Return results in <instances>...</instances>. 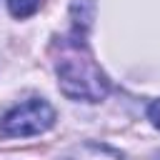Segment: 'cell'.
Instances as JSON below:
<instances>
[{
  "instance_id": "cell-4",
  "label": "cell",
  "mask_w": 160,
  "mask_h": 160,
  "mask_svg": "<svg viewBox=\"0 0 160 160\" xmlns=\"http://www.w3.org/2000/svg\"><path fill=\"white\" fill-rule=\"evenodd\" d=\"M8 8L12 18H30L40 8V0H8Z\"/></svg>"
},
{
  "instance_id": "cell-1",
  "label": "cell",
  "mask_w": 160,
  "mask_h": 160,
  "mask_svg": "<svg viewBox=\"0 0 160 160\" xmlns=\"http://www.w3.org/2000/svg\"><path fill=\"white\" fill-rule=\"evenodd\" d=\"M55 72H58L60 92L70 100L98 102L110 92L108 75L92 60V55H90V50L80 35L62 38L58 42Z\"/></svg>"
},
{
  "instance_id": "cell-2",
  "label": "cell",
  "mask_w": 160,
  "mask_h": 160,
  "mask_svg": "<svg viewBox=\"0 0 160 160\" xmlns=\"http://www.w3.org/2000/svg\"><path fill=\"white\" fill-rule=\"evenodd\" d=\"M55 125V110L42 98H30L20 105H12L8 112L0 115V138H28L40 135Z\"/></svg>"
},
{
  "instance_id": "cell-6",
  "label": "cell",
  "mask_w": 160,
  "mask_h": 160,
  "mask_svg": "<svg viewBox=\"0 0 160 160\" xmlns=\"http://www.w3.org/2000/svg\"><path fill=\"white\" fill-rule=\"evenodd\" d=\"M158 160H160V158H158Z\"/></svg>"
},
{
  "instance_id": "cell-5",
  "label": "cell",
  "mask_w": 160,
  "mask_h": 160,
  "mask_svg": "<svg viewBox=\"0 0 160 160\" xmlns=\"http://www.w3.org/2000/svg\"><path fill=\"white\" fill-rule=\"evenodd\" d=\"M148 118L152 120V125H155V128H160V100L150 102V108H148Z\"/></svg>"
},
{
  "instance_id": "cell-3",
  "label": "cell",
  "mask_w": 160,
  "mask_h": 160,
  "mask_svg": "<svg viewBox=\"0 0 160 160\" xmlns=\"http://www.w3.org/2000/svg\"><path fill=\"white\" fill-rule=\"evenodd\" d=\"M62 160H122V155L100 142H82V145L72 148Z\"/></svg>"
}]
</instances>
